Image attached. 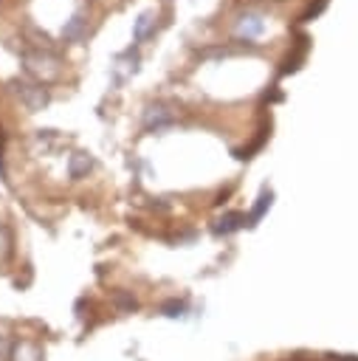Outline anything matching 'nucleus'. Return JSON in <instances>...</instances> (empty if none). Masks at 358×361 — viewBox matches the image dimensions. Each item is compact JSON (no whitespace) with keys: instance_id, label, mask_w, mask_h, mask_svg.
Instances as JSON below:
<instances>
[{"instance_id":"f03ea898","label":"nucleus","mask_w":358,"mask_h":361,"mask_svg":"<svg viewBox=\"0 0 358 361\" xmlns=\"http://www.w3.org/2000/svg\"><path fill=\"white\" fill-rule=\"evenodd\" d=\"M11 350H14V341L6 330H0V361H8L11 358Z\"/></svg>"},{"instance_id":"f257e3e1","label":"nucleus","mask_w":358,"mask_h":361,"mask_svg":"<svg viewBox=\"0 0 358 361\" xmlns=\"http://www.w3.org/2000/svg\"><path fill=\"white\" fill-rule=\"evenodd\" d=\"M8 361H42V353L34 341H20V344H14Z\"/></svg>"}]
</instances>
